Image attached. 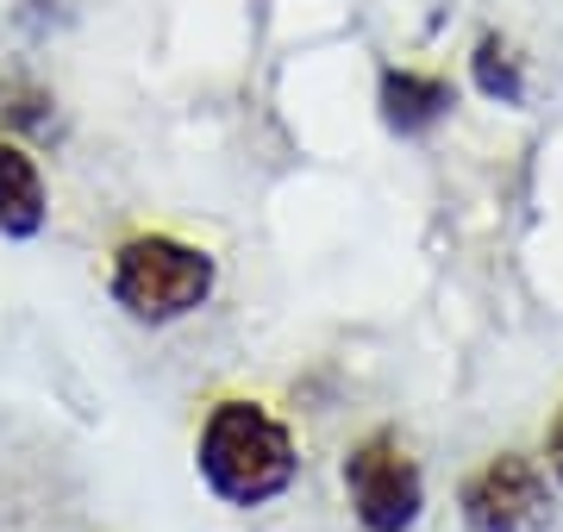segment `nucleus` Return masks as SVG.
Segmentation results:
<instances>
[{
    "instance_id": "f257e3e1",
    "label": "nucleus",
    "mask_w": 563,
    "mask_h": 532,
    "mask_svg": "<svg viewBox=\"0 0 563 532\" xmlns=\"http://www.w3.org/2000/svg\"><path fill=\"white\" fill-rule=\"evenodd\" d=\"M195 476L220 508H269L301 483V439L257 395H220L195 426Z\"/></svg>"
},
{
    "instance_id": "f03ea898",
    "label": "nucleus",
    "mask_w": 563,
    "mask_h": 532,
    "mask_svg": "<svg viewBox=\"0 0 563 532\" xmlns=\"http://www.w3.org/2000/svg\"><path fill=\"white\" fill-rule=\"evenodd\" d=\"M220 288V257L181 232H125L107 251V301L139 326H181Z\"/></svg>"
},
{
    "instance_id": "7ed1b4c3",
    "label": "nucleus",
    "mask_w": 563,
    "mask_h": 532,
    "mask_svg": "<svg viewBox=\"0 0 563 532\" xmlns=\"http://www.w3.org/2000/svg\"><path fill=\"white\" fill-rule=\"evenodd\" d=\"M344 501L363 532H413L426 513V476L420 457L401 445V432H363L344 451Z\"/></svg>"
},
{
    "instance_id": "20e7f679",
    "label": "nucleus",
    "mask_w": 563,
    "mask_h": 532,
    "mask_svg": "<svg viewBox=\"0 0 563 532\" xmlns=\"http://www.w3.org/2000/svg\"><path fill=\"white\" fill-rule=\"evenodd\" d=\"M457 513H463V532H539L551 520V470L539 457L501 451L483 470L463 476Z\"/></svg>"
},
{
    "instance_id": "39448f33",
    "label": "nucleus",
    "mask_w": 563,
    "mask_h": 532,
    "mask_svg": "<svg viewBox=\"0 0 563 532\" xmlns=\"http://www.w3.org/2000/svg\"><path fill=\"white\" fill-rule=\"evenodd\" d=\"M451 107H457V88L451 76L439 69H413V63H383V76H376V113L395 138H426V132H439L451 120Z\"/></svg>"
},
{
    "instance_id": "423d86ee",
    "label": "nucleus",
    "mask_w": 563,
    "mask_h": 532,
    "mask_svg": "<svg viewBox=\"0 0 563 532\" xmlns=\"http://www.w3.org/2000/svg\"><path fill=\"white\" fill-rule=\"evenodd\" d=\"M51 225V188H44L38 151L13 132H0V239L32 245Z\"/></svg>"
},
{
    "instance_id": "0eeeda50",
    "label": "nucleus",
    "mask_w": 563,
    "mask_h": 532,
    "mask_svg": "<svg viewBox=\"0 0 563 532\" xmlns=\"http://www.w3.org/2000/svg\"><path fill=\"white\" fill-rule=\"evenodd\" d=\"M470 88L495 107H526V57L514 51V38L483 32L470 44Z\"/></svg>"
},
{
    "instance_id": "6e6552de",
    "label": "nucleus",
    "mask_w": 563,
    "mask_h": 532,
    "mask_svg": "<svg viewBox=\"0 0 563 532\" xmlns=\"http://www.w3.org/2000/svg\"><path fill=\"white\" fill-rule=\"evenodd\" d=\"M0 132H13L25 144L57 132V101H51V88L38 76H25V69L0 76Z\"/></svg>"
},
{
    "instance_id": "1a4fd4ad",
    "label": "nucleus",
    "mask_w": 563,
    "mask_h": 532,
    "mask_svg": "<svg viewBox=\"0 0 563 532\" xmlns=\"http://www.w3.org/2000/svg\"><path fill=\"white\" fill-rule=\"evenodd\" d=\"M544 470H551V483L563 489V408L551 413V426H544Z\"/></svg>"
}]
</instances>
